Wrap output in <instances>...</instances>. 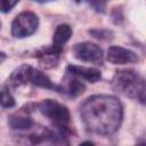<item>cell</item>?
Returning <instances> with one entry per match:
<instances>
[{
	"mask_svg": "<svg viewBox=\"0 0 146 146\" xmlns=\"http://www.w3.org/2000/svg\"><path fill=\"white\" fill-rule=\"evenodd\" d=\"M0 27H1V23H0Z\"/></svg>",
	"mask_w": 146,
	"mask_h": 146,
	"instance_id": "obj_20",
	"label": "cell"
},
{
	"mask_svg": "<svg viewBox=\"0 0 146 146\" xmlns=\"http://www.w3.org/2000/svg\"><path fill=\"white\" fill-rule=\"evenodd\" d=\"M79 146H95V144L92 141H89V140H86L83 143H81Z\"/></svg>",
	"mask_w": 146,
	"mask_h": 146,
	"instance_id": "obj_18",
	"label": "cell"
},
{
	"mask_svg": "<svg viewBox=\"0 0 146 146\" xmlns=\"http://www.w3.org/2000/svg\"><path fill=\"white\" fill-rule=\"evenodd\" d=\"M91 7H94V9L98 13H105L106 9V3L105 2H90L89 3Z\"/></svg>",
	"mask_w": 146,
	"mask_h": 146,
	"instance_id": "obj_17",
	"label": "cell"
},
{
	"mask_svg": "<svg viewBox=\"0 0 146 146\" xmlns=\"http://www.w3.org/2000/svg\"><path fill=\"white\" fill-rule=\"evenodd\" d=\"M26 71H27V64H23L19 67H17L9 76L8 79V83L10 87L16 88L19 87L22 84L27 83L26 81Z\"/></svg>",
	"mask_w": 146,
	"mask_h": 146,
	"instance_id": "obj_13",
	"label": "cell"
},
{
	"mask_svg": "<svg viewBox=\"0 0 146 146\" xmlns=\"http://www.w3.org/2000/svg\"><path fill=\"white\" fill-rule=\"evenodd\" d=\"M137 146H145V143H144V141H143V143H141V144H138V145H137Z\"/></svg>",
	"mask_w": 146,
	"mask_h": 146,
	"instance_id": "obj_19",
	"label": "cell"
},
{
	"mask_svg": "<svg viewBox=\"0 0 146 146\" xmlns=\"http://www.w3.org/2000/svg\"><path fill=\"white\" fill-rule=\"evenodd\" d=\"M106 59L115 65H124V64H132L139 60L138 55L127 48L120 46H111L107 49Z\"/></svg>",
	"mask_w": 146,
	"mask_h": 146,
	"instance_id": "obj_6",
	"label": "cell"
},
{
	"mask_svg": "<svg viewBox=\"0 0 146 146\" xmlns=\"http://www.w3.org/2000/svg\"><path fill=\"white\" fill-rule=\"evenodd\" d=\"M39 26V18L32 11L18 14L11 23V34L15 38L23 39L32 35Z\"/></svg>",
	"mask_w": 146,
	"mask_h": 146,
	"instance_id": "obj_4",
	"label": "cell"
},
{
	"mask_svg": "<svg viewBox=\"0 0 146 146\" xmlns=\"http://www.w3.org/2000/svg\"><path fill=\"white\" fill-rule=\"evenodd\" d=\"M73 55L76 59L87 62V63H92L96 65H102L104 62V52L103 49L90 41H84L76 43L73 49Z\"/></svg>",
	"mask_w": 146,
	"mask_h": 146,
	"instance_id": "obj_5",
	"label": "cell"
},
{
	"mask_svg": "<svg viewBox=\"0 0 146 146\" xmlns=\"http://www.w3.org/2000/svg\"><path fill=\"white\" fill-rule=\"evenodd\" d=\"M0 105L6 108L15 106V99L7 88H0Z\"/></svg>",
	"mask_w": 146,
	"mask_h": 146,
	"instance_id": "obj_14",
	"label": "cell"
},
{
	"mask_svg": "<svg viewBox=\"0 0 146 146\" xmlns=\"http://www.w3.org/2000/svg\"><path fill=\"white\" fill-rule=\"evenodd\" d=\"M81 120L92 133L108 136L117 131L123 119L121 102L111 95H94L80 107Z\"/></svg>",
	"mask_w": 146,
	"mask_h": 146,
	"instance_id": "obj_1",
	"label": "cell"
},
{
	"mask_svg": "<svg viewBox=\"0 0 146 146\" xmlns=\"http://www.w3.org/2000/svg\"><path fill=\"white\" fill-rule=\"evenodd\" d=\"M89 33L99 40H112L113 39V32L111 30L107 29H94V30H89Z\"/></svg>",
	"mask_w": 146,
	"mask_h": 146,
	"instance_id": "obj_15",
	"label": "cell"
},
{
	"mask_svg": "<svg viewBox=\"0 0 146 146\" xmlns=\"http://www.w3.org/2000/svg\"><path fill=\"white\" fill-rule=\"evenodd\" d=\"M18 1H11V0H0V11L1 13H9Z\"/></svg>",
	"mask_w": 146,
	"mask_h": 146,
	"instance_id": "obj_16",
	"label": "cell"
},
{
	"mask_svg": "<svg viewBox=\"0 0 146 146\" xmlns=\"http://www.w3.org/2000/svg\"><path fill=\"white\" fill-rule=\"evenodd\" d=\"M39 110L56 128H68L71 115L66 106L54 99H43L39 104Z\"/></svg>",
	"mask_w": 146,
	"mask_h": 146,
	"instance_id": "obj_3",
	"label": "cell"
},
{
	"mask_svg": "<svg viewBox=\"0 0 146 146\" xmlns=\"http://www.w3.org/2000/svg\"><path fill=\"white\" fill-rule=\"evenodd\" d=\"M112 88L125 97L145 103V80L136 71L131 68L117 70L112 79Z\"/></svg>",
	"mask_w": 146,
	"mask_h": 146,
	"instance_id": "obj_2",
	"label": "cell"
},
{
	"mask_svg": "<svg viewBox=\"0 0 146 146\" xmlns=\"http://www.w3.org/2000/svg\"><path fill=\"white\" fill-rule=\"evenodd\" d=\"M8 124L14 130L24 131V130L32 129L34 125V122L30 115V112L27 110L21 108L19 112H16L8 117Z\"/></svg>",
	"mask_w": 146,
	"mask_h": 146,
	"instance_id": "obj_10",
	"label": "cell"
},
{
	"mask_svg": "<svg viewBox=\"0 0 146 146\" xmlns=\"http://www.w3.org/2000/svg\"><path fill=\"white\" fill-rule=\"evenodd\" d=\"M63 52V48L56 47V46H50L42 48L35 52V57L39 59L40 64L44 68H54L57 66L60 54Z\"/></svg>",
	"mask_w": 146,
	"mask_h": 146,
	"instance_id": "obj_8",
	"label": "cell"
},
{
	"mask_svg": "<svg viewBox=\"0 0 146 146\" xmlns=\"http://www.w3.org/2000/svg\"><path fill=\"white\" fill-rule=\"evenodd\" d=\"M26 81L43 89H50V90L57 89V84H54V82L49 79L48 75H46L42 71L32 67L31 65H27Z\"/></svg>",
	"mask_w": 146,
	"mask_h": 146,
	"instance_id": "obj_9",
	"label": "cell"
},
{
	"mask_svg": "<svg viewBox=\"0 0 146 146\" xmlns=\"http://www.w3.org/2000/svg\"><path fill=\"white\" fill-rule=\"evenodd\" d=\"M84 90H86L84 83L81 82L78 76H74L67 72H66V75L63 78L62 83L57 84V89H56L57 92L63 94L71 98H75L82 95Z\"/></svg>",
	"mask_w": 146,
	"mask_h": 146,
	"instance_id": "obj_7",
	"label": "cell"
},
{
	"mask_svg": "<svg viewBox=\"0 0 146 146\" xmlns=\"http://www.w3.org/2000/svg\"><path fill=\"white\" fill-rule=\"evenodd\" d=\"M66 72L87 80L90 83H95L98 80L102 79V73L99 70L94 68V67H83V66H78V65H68L66 68Z\"/></svg>",
	"mask_w": 146,
	"mask_h": 146,
	"instance_id": "obj_11",
	"label": "cell"
},
{
	"mask_svg": "<svg viewBox=\"0 0 146 146\" xmlns=\"http://www.w3.org/2000/svg\"><path fill=\"white\" fill-rule=\"evenodd\" d=\"M72 36V27L68 24H60L56 27L52 36V44L59 48H63V46L70 40Z\"/></svg>",
	"mask_w": 146,
	"mask_h": 146,
	"instance_id": "obj_12",
	"label": "cell"
}]
</instances>
